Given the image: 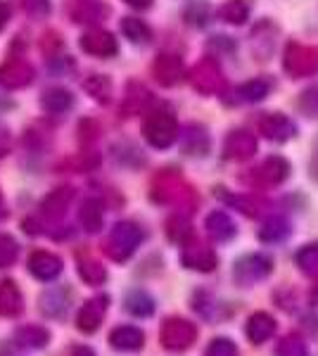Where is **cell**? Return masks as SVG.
I'll list each match as a JSON object with an SVG mask.
<instances>
[{
  "instance_id": "1",
  "label": "cell",
  "mask_w": 318,
  "mask_h": 356,
  "mask_svg": "<svg viewBox=\"0 0 318 356\" xmlns=\"http://www.w3.org/2000/svg\"><path fill=\"white\" fill-rule=\"evenodd\" d=\"M143 238H145V233H143V228L138 226V223H133V221L114 223L112 231H109V235H107V240H105L107 257L114 261L131 259V257L136 254L138 247H141Z\"/></svg>"
},
{
  "instance_id": "2",
  "label": "cell",
  "mask_w": 318,
  "mask_h": 356,
  "mask_svg": "<svg viewBox=\"0 0 318 356\" xmlns=\"http://www.w3.org/2000/svg\"><path fill=\"white\" fill-rule=\"evenodd\" d=\"M143 136L152 147L166 150L178 140V122L169 110L152 112L143 124Z\"/></svg>"
},
{
  "instance_id": "3",
  "label": "cell",
  "mask_w": 318,
  "mask_h": 356,
  "mask_svg": "<svg viewBox=\"0 0 318 356\" xmlns=\"http://www.w3.org/2000/svg\"><path fill=\"white\" fill-rule=\"evenodd\" d=\"M283 69L292 79H304L318 74V45L304 43H287L285 55H283Z\"/></svg>"
},
{
  "instance_id": "4",
  "label": "cell",
  "mask_w": 318,
  "mask_h": 356,
  "mask_svg": "<svg viewBox=\"0 0 318 356\" xmlns=\"http://www.w3.org/2000/svg\"><path fill=\"white\" fill-rule=\"evenodd\" d=\"M159 340L166 352H186L198 340V325L190 323L186 318L173 316V318H166L161 323Z\"/></svg>"
},
{
  "instance_id": "5",
  "label": "cell",
  "mask_w": 318,
  "mask_h": 356,
  "mask_svg": "<svg viewBox=\"0 0 318 356\" xmlns=\"http://www.w3.org/2000/svg\"><path fill=\"white\" fill-rule=\"evenodd\" d=\"M273 273V259L269 254H245L233 264V280L240 288H252Z\"/></svg>"
},
{
  "instance_id": "6",
  "label": "cell",
  "mask_w": 318,
  "mask_h": 356,
  "mask_svg": "<svg viewBox=\"0 0 318 356\" xmlns=\"http://www.w3.org/2000/svg\"><path fill=\"white\" fill-rule=\"evenodd\" d=\"M287 176H290V164L283 157H269L259 166L247 171V174L242 176V181L252 188H273V186H280Z\"/></svg>"
},
{
  "instance_id": "7",
  "label": "cell",
  "mask_w": 318,
  "mask_h": 356,
  "mask_svg": "<svg viewBox=\"0 0 318 356\" xmlns=\"http://www.w3.org/2000/svg\"><path fill=\"white\" fill-rule=\"evenodd\" d=\"M190 83H193V88L202 95H218V93H223V88H225V76H223L221 67H218V62L207 57V60H202L200 65L190 72Z\"/></svg>"
},
{
  "instance_id": "8",
  "label": "cell",
  "mask_w": 318,
  "mask_h": 356,
  "mask_svg": "<svg viewBox=\"0 0 318 356\" xmlns=\"http://www.w3.org/2000/svg\"><path fill=\"white\" fill-rule=\"evenodd\" d=\"M257 152V138L245 129L230 131L223 140V157L228 162H247Z\"/></svg>"
},
{
  "instance_id": "9",
  "label": "cell",
  "mask_w": 318,
  "mask_h": 356,
  "mask_svg": "<svg viewBox=\"0 0 318 356\" xmlns=\"http://www.w3.org/2000/svg\"><path fill=\"white\" fill-rule=\"evenodd\" d=\"M107 309H109V297L107 295L90 297V300L79 309V314H77V328L81 332H86V335L95 332L102 325V321H105Z\"/></svg>"
},
{
  "instance_id": "10",
  "label": "cell",
  "mask_w": 318,
  "mask_h": 356,
  "mask_svg": "<svg viewBox=\"0 0 318 356\" xmlns=\"http://www.w3.org/2000/svg\"><path fill=\"white\" fill-rule=\"evenodd\" d=\"M74 202V188H57V191L48 193L43 200H40V216L50 223H57L67 216L69 207Z\"/></svg>"
},
{
  "instance_id": "11",
  "label": "cell",
  "mask_w": 318,
  "mask_h": 356,
  "mask_svg": "<svg viewBox=\"0 0 318 356\" xmlns=\"http://www.w3.org/2000/svg\"><path fill=\"white\" fill-rule=\"evenodd\" d=\"M152 74H154V81L164 88H173L183 81L186 76V67H183V60L178 55H169V53H161L152 65Z\"/></svg>"
},
{
  "instance_id": "12",
  "label": "cell",
  "mask_w": 318,
  "mask_h": 356,
  "mask_svg": "<svg viewBox=\"0 0 318 356\" xmlns=\"http://www.w3.org/2000/svg\"><path fill=\"white\" fill-rule=\"evenodd\" d=\"M259 131L273 143H287L297 136V124L292 119H287L285 114L271 112L259 119Z\"/></svg>"
},
{
  "instance_id": "13",
  "label": "cell",
  "mask_w": 318,
  "mask_h": 356,
  "mask_svg": "<svg viewBox=\"0 0 318 356\" xmlns=\"http://www.w3.org/2000/svg\"><path fill=\"white\" fill-rule=\"evenodd\" d=\"M33 81V67L24 60H8L0 65V86L5 90H19L26 88Z\"/></svg>"
},
{
  "instance_id": "14",
  "label": "cell",
  "mask_w": 318,
  "mask_h": 356,
  "mask_svg": "<svg viewBox=\"0 0 318 356\" xmlns=\"http://www.w3.org/2000/svg\"><path fill=\"white\" fill-rule=\"evenodd\" d=\"M81 50L95 57H112L117 55L119 45L117 38L109 31H105V29H90V31H86L81 36Z\"/></svg>"
},
{
  "instance_id": "15",
  "label": "cell",
  "mask_w": 318,
  "mask_h": 356,
  "mask_svg": "<svg viewBox=\"0 0 318 356\" xmlns=\"http://www.w3.org/2000/svg\"><path fill=\"white\" fill-rule=\"evenodd\" d=\"M181 264L186 268H190V271L209 273V271H214V268H216L218 257H216V252H214L212 247L195 243V245H188L186 250H183Z\"/></svg>"
},
{
  "instance_id": "16",
  "label": "cell",
  "mask_w": 318,
  "mask_h": 356,
  "mask_svg": "<svg viewBox=\"0 0 318 356\" xmlns=\"http://www.w3.org/2000/svg\"><path fill=\"white\" fill-rule=\"evenodd\" d=\"M29 271H31L33 278L43 280V283H50L55 280L57 275L62 273V259L53 252H45V250H38L29 257Z\"/></svg>"
},
{
  "instance_id": "17",
  "label": "cell",
  "mask_w": 318,
  "mask_h": 356,
  "mask_svg": "<svg viewBox=\"0 0 318 356\" xmlns=\"http://www.w3.org/2000/svg\"><path fill=\"white\" fill-rule=\"evenodd\" d=\"M109 344L117 352H141L145 344V332L136 325H119L109 332Z\"/></svg>"
},
{
  "instance_id": "18",
  "label": "cell",
  "mask_w": 318,
  "mask_h": 356,
  "mask_svg": "<svg viewBox=\"0 0 318 356\" xmlns=\"http://www.w3.org/2000/svg\"><path fill=\"white\" fill-rule=\"evenodd\" d=\"M245 332H247V340L252 344H264L273 337L276 332V318L266 312H257L247 318V325H245Z\"/></svg>"
},
{
  "instance_id": "19",
  "label": "cell",
  "mask_w": 318,
  "mask_h": 356,
  "mask_svg": "<svg viewBox=\"0 0 318 356\" xmlns=\"http://www.w3.org/2000/svg\"><path fill=\"white\" fill-rule=\"evenodd\" d=\"M181 136V145H183V152L190 154V157H205L209 152V134H207L205 126H198V124H190Z\"/></svg>"
},
{
  "instance_id": "20",
  "label": "cell",
  "mask_w": 318,
  "mask_h": 356,
  "mask_svg": "<svg viewBox=\"0 0 318 356\" xmlns=\"http://www.w3.org/2000/svg\"><path fill=\"white\" fill-rule=\"evenodd\" d=\"M154 197L159 202H183V197H190V191L183 186V181L173 174H164L157 178V188H154Z\"/></svg>"
},
{
  "instance_id": "21",
  "label": "cell",
  "mask_w": 318,
  "mask_h": 356,
  "mask_svg": "<svg viewBox=\"0 0 318 356\" xmlns=\"http://www.w3.org/2000/svg\"><path fill=\"white\" fill-rule=\"evenodd\" d=\"M50 342V332L43 325H22L15 330V344L29 352H36V349L48 347Z\"/></svg>"
},
{
  "instance_id": "22",
  "label": "cell",
  "mask_w": 318,
  "mask_h": 356,
  "mask_svg": "<svg viewBox=\"0 0 318 356\" xmlns=\"http://www.w3.org/2000/svg\"><path fill=\"white\" fill-rule=\"evenodd\" d=\"M79 221H81V228L86 233H97L105 223V207L97 197H88L84 200L79 209Z\"/></svg>"
},
{
  "instance_id": "23",
  "label": "cell",
  "mask_w": 318,
  "mask_h": 356,
  "mask_svg": "<svg viewBox=\"0 0 318 356\" xmlns=\"http://www.w3.org/2000/svg\"><path fill=\"white\" fill-rule=\"evenodd\" d=\"M271 93V83L266 79H252V81L238 86L233 90V97L228 105H242V102H262L266 95Z\"/></svg>"
},
{
  "instance_id": "24",
  "label": "cell",
  "mask_w": 318,
  "mask_h": 356,
  "mask_svg": "<svg viewBox=\"0 0 318 356\" xmlns=\"http://www.w3.org/2000/svg\"><path fill=\"white\" fill-rule=\"evenodd\" d=\"M207 233H209L216 243H228V240L235 238L238 228H235L233 219H230L225 211H212V214L207 216Z\"/></svg>"
},
{
  "instance_id": "25",
  "label": "cell",
  "mask_w": 318,
  "mask_h": 356,
  "mask_svg": "<svg viewBox=\"0 0 318 356\" xmlns=\"http://www.w3.org/2000/svg\"><path fill=\"white\" fill-rule=\"evenodd\" d=\"M24 304H22V292L13 280H0V316L13 318L19 316Z\"/></svg>"
},
{
  "instance_id": "26",
  "label": "cell",
  "mask_w": 318,
  "mask_h": 356,
  "mask_svg": "<svg viewBox=\"0 0 318 356\" xmlns=\"http://www.w3.org/2000/svg\"><path fill=\"white\" fill-rule=\"evenodd\" d=\"M124 309L131 316H136V318H148V316L154 314V300H152V295H148L145 290L136 288V290L126 292Z\"/></svg>"
},
{
  "instance_id": "27",
  "label": "cell",
  "mask_w": 318,
  "mask_h": 356,
  "mask_svg": "<svg viewBox=\"0 0 318 356\" xmlns=\"http://www.w3.org/2000/svg\"><path fill=\"white\" fill-rule=\"evenodd\" d=\"M40 105L48 114H65L72 110L74 105V95L67 88H48L40 97Z\"/></svg>"
},
{
  "instance_id": "28",
  "label": "cell",
  "mask_w": 318,
  "mask_h": 356,
  "mask_svg": "<svg viewBox=\"0 0 318 356\" xmlns=\"http://www.w3.org/2000/svg\"><path fill=\"white\" fill-rule=\"evenodd\" d=\"M67 309H69V290L55 288V290H48L43 297H40V312L45 316H50V318L65 316Z\"/></svg>"
},
{
  "instance_id": "29",
  "label": "cell",
  "mask_w": 318,
  "mask_h": 356,
  "mask_svg": "<svg viewBox=\"0 0 318 356\" xmlns=\"http://www.w3.org/2000/svg\"><path fill=\"white\" fill-rule=\"evenodd\" d=\"M214 195H218V197H221L223 202L233 204L235 209H240L245 216H259L264 211V207H266L264 200L242 197V195H230V193H225V188H216V191H214Z\"/></svg>"
},
{
  "instance_id": "30",
  "label": "cell",
  "mask_w": 318,
  "mask_h": 356,
  "mask_svg": "<svg viewBox=\"0 0 318 356\" xmlns=\"http://www.w3.org/2000/svg\"><path fill=\"white\" fill-rule=\"evenodd\" d=\"M107 10L102 8L95 0H74L72 5V19L79 22V24H93V22H100L105 17Z\"/></svg>"
},
{
  "instance_id": "31",
  "label": "cell",
  "mask_w": 318,
  "mask_h": 356,
  "mask_svg": "<svg viewBox=\"0 0 318 356\" xmlns=\"http://www.w3.org/2000/svg\"><path fill=\"white\" fill-rule=\"evenodd\" d=\"M264 26H266V22H262V24L252 31V50L259 60H269V55L273 53V48H276V26L271 24L269 33H264Z\"/></svg>"
},
{
  "instance_id": "32",
  "label": "cell",
  "mask_w": 318,
  "mask_h": 356,
  "mask_svg": "<svg viewBox=\"0 0 318 356\" xmlns=\"http://www.w3.org/2000/svg\"><path fill=\"white\" fill-rule=\"evenodd\" d=\"M290 235V223H287L283 216H271V219L264 221V226L259 228V240L262 243H283V240Z\"/></svg>"
},
{
  "instance_id": "33",
  "label": "cell",
  "mask_w": 318,
  "mask_h": 356,
  "mask_svg": "<svg viewBox=\"0 0 318 356\" xmlns=\"http://www.w3.org/2000/svg\"><path fill=\"white\" fill-rule=\"evenodd\" d=\"M121 33L136 45H145L150 43V38H152L150 26L143 19H138V17H124V19H121Z\"/></svg>"
},
{
  "instance_id": "34",
  "label": "cell",
  "mask_w": 318,
  "mask_h": 356,
  "mask_svg": "<svg viewBox=\"0 0 318 356\" xmlns=\"http://www.w3.org/2000/svg\"><path fill=\"white\" fill-rule=\"evenodd\" d=\"M294 264L299 266V271L309 278H318V243L304 245L302 250L294 254Z\"/></svg>"
},
{
  "instance_id": "35",
  "label": "cell",
  "mask_w": 318,
  "mask_h": 356,
  "mask_svg": "<svg viewBox=\"0 0 318 356\" xmlns=\"http://www.w3.org/2000/svg\"><path fill=\"white\" fill-rule=\"evenodd\" d=\"M84 88L88 90V95L97 102H109V95H112V81L105 76V74H93L84 81Z\"/></svg>"
},
{
  "instance_id": "36",
  "label": "cell",
  "mask_w": 318,
  "mask_h": 356,
  "mask_svg": "<svg viewBox=\"0 0 318 356\" xmlns=\"http://www.w3.org/2000/svg\"><path fill=\"white\" fill-rule=\"evenodd\" d=\"M183 19H186L188 26H195V29H202L209 24L212 19V8L202 0H193L186 10H183Z\"/></svg>"
},
{
  "instance_id": "37",
  "label": "cell",
  "mask_w": 318,
  "mask_h": 356,
  "mask_svg": "<svg viewBox=\"0 0 318 356\" xmlns=\"http://www.w3.org/2000/svg\"><path fill=\"white\" fill-rule=\"evenodd\" d=\"M166 235H169L171 243H178V245H186L190 238H193V228H190V221L186 216L176 214L166 221Z\"/></svg>"
},
{
  "instance_id": "38",
  "label": "cell",
  "mask_w": 318,
  "mask_h": 356,
  "mask_svg": "<svg viewBox=\"0 0 318 356\" xmlns=\"http://www.w3.org/2000/svg\"><path fill=\"white\" fill-rule=\"evenodd\" d=\"M148 100H150V93H148L145 86L129 83V88H126V97H124V112L126 114L141 112L143 107L148 105Z\"/></svg>"
},
{
  "instance_id": "39",
  "label": "cell",
  "mask_w": 318,
  "mask_h": 356,
  "mask_svg": "<svg viewBox=\"0 0 318 356\" xmlns=\"http://www.w3.org/2000/svg\"><path fill=\"white\" fill-rule=\"evenodd\" d=\"M79 275L88 285H102L107 280V268L95 259H79Z\"/></svg>"
},
{
  "instance_id": "40",
  "label": "cell",
  "mask_w": 318,
  "mask_h": 356,
  "mask_svg": "<svg viewBox=\"0 0 318 356\" xmlns=\"http://www.w3.org/2000/svg\"><path fill=\"white\" fill-rule=\"evenodd\" d=\"M218 17L228 24H245V19L250 17V5L245 0H228L221 10H218Z\"/></svg>"
},
{
  "instance_id": "41",
  "label": "cell",
  "mask_w": 318,
  "mask_h": 356,
  "mask_svg": "<svg viewBox=\"0 0 318 356\" xmlns=\"http://www.w3.org/2000/svg\"><path fill=\"white\" fill-rule=\"evenodd\" d=\"M276 356H309V347L299 335H285L276 347Z\"/></svg>"
},
{
  "instance_id": "42",
  "label": "cell",
  "mask_w": 318,
  "mask_h": 356,
  "mask_svg": "<svg viewBox=\"0 0 318 356\" xmlns=\"http://www.w3.org/2000/svg\"><path fill=\"white\" fill-rule=\"evenodd\" d=\"M19 257V245L13 235L8 233H0V268H8L13 266Z\"/></svg>"
},
{
  "instance_id": "43",
  "label": "cell",
  "mask_w": 318,
  "mask_h": 356,
  "mask_svg": "<svg viewBox=\"0 0 318 356\" xmlns=\"http://www.w3.org/2000/svg\"><path fill=\"white\" fill-rule=\"evenodd\" d=\"M205 356H240V349L230 337H214Z\"/></svg>"
},
{
  "instance_id": "44",
  "label": "cell",
  "mask_w": 318,
  "mask_h": 356,
  "mask_svg": "<svg viewBox=\"0 0 318 356\" xmlns=\"http://www.w3.org/2000/svg\"><path fill=\"white\" fill-rule=\"evenodd\" d=\"M299 110H302L306 117L318 119V83L309 86V88L299 95Z\"/></svg>"
},
{
  "instance_id": "45",
  "label": "cell",
  "mask_w": 318,
  "mask_h": 356,
  "mask_svg": "<svg viewBox=\"0 0 318 356\" xmlns=\"http://www.w3.org/2000/svg\"><path fill=\"white\" fill-rule=\"evenodd\" d=\"M24 8L29 10V15H33V17H45L50 13L48 0H24Z\"/></svg>"
},
{
  "instance_id": "46",
  "label": "cell",
  "mask_w": 318,
  "mask_h": 356,
  "mask_svg": "<svg viewBox=\"0 0 318 356\" xmlns=\"http://www.w3.org/2000/svg\"><path fill=\"white\" fill-rule=\"evenodd\" d=\"M209 48H216V50H235V43L228 41V36H214V41H209Z\"/></svg>"
},
{
  "instance_id": "47",
  "label": "cell",
  "mask_w": 318,
  "mask_h": 356,
  "mask_svg": "<svg viewBox=\"0 0 318 356\" xmlns=\"http://www.w3.org/2000/svg\"><path fill=\"white\" fill-rule=\"evenodd\" d=\"M8 22H10V5L5 0H0V31L8 26Z\"/></svg>"
},
{
  "instance_id": "48",
  "label": "cell",
  "mask_w": 318,
  "mask_h": 356,
  "mask_svg": "<svg viewBox=\"0 0 318 356\" xmlns=\"http://www.w3.org/2000/svg\"><path fill=\"white\" fill-rule=\"evenodd\" d=\"M126 5H131L133 10H148L152 5V0H124Z\"/></svg>"
},
{
  "instance_id": "49",
  "label": "cell",
  "mask_w": 318,
  "mask_h": 356,
  "mask_svg": "<svg viewBox=\"0 0 318 356\" xmlns=\"http://www.w3.org/2000/svg\"><path fill=\"white\" fill-rule=\"evenodd\" d=\"M72 356H95V352L90 347H84V344H79V347L72 349Z\"/></svg>"
},
{
  "instance_id": "50",
  "label": "cell",
  "mask_w": 318,
  "mask_h": 356,
  "mask_svg": "<svg viewBox=\"0 0 318 356\" xmlns=\"http://www.w3.org/2000/svg\"><path fill=\"white\" fill-rule=\"evenodd\" d=\"M311 174L318 178V147H316V154H314V162H311Z\"/></svg>"
},
{
  "instance_id": "51",
  "label": "cell",
  "mask_w": 318,
  "mask_h": 356,
  "mask_svg": "<svg viewBox=\"0 0 318 356\" xmlns=\"http://www.w3.org/2000/svg\"><path fill=\"white\" fill-rule=\"evenodd\" d=\"M8 216V209H5V200H3V195H0V221Z\"/></svg>"
}]
</instances>
